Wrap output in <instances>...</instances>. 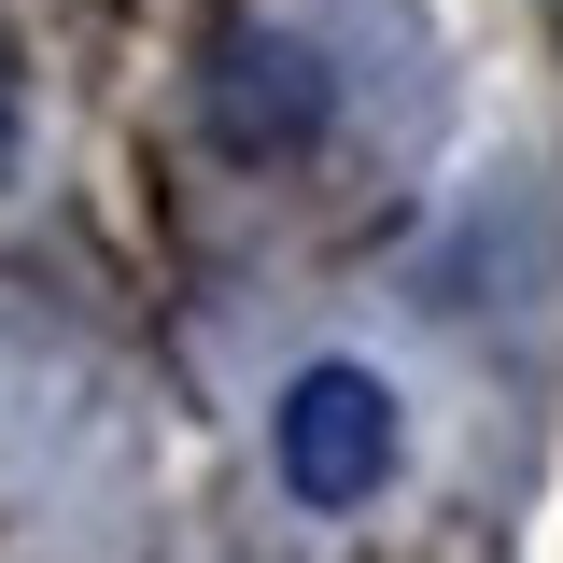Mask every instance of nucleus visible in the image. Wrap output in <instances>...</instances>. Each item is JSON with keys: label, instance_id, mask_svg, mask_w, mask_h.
Returning a JSON list of instances; mask_svg holds the SVG:
<instances>
[{"label": "nucleus", "instance_id": "7ed1b4c3", "mask_svg": "<svg viewBox=\"0 0 563 563\" xmlns=\"http://www.w3.org/2000/svg\"><path fill=\"white\" fill-rule=\"evenodd\" d=\"M0 184H14V99H0Z\"/></svg>", "mask_w": 563, "mask_h": 563}, {"label": "nucleus", "instance_id": "f03ea898", "mask_svg": "<svg viewBox=\"0 0 563 563\" xmlns=\"http://www.w3.org/2000/svg\"><path fill=\"white\" fill-rule=\"evenodd\" d=\"M198 113H211V141H225L240 169H296L310 141L339 128V70H324V43H310V29L240 14V29L211 43V70H198Z\"/></svg>", "mask_w": 563, "mask_h": 563}, {"label": "nucleus", "instance_id": "f257e3e1", "mask_svg": "<svg viewBox=\"0 0 563 563\" xmlns=\"http://www.w3.org/2000/svg\"><path fill=\"white\" fill-rule=\"evenodd\" d=\"M268 465L296 507H366V493L409 465V409H395V380L380 366H352V352H324V366H296L282 380V409H268Z\"/></svg>", "mask_w": 563, "mask_h": 563}]
</instances>
